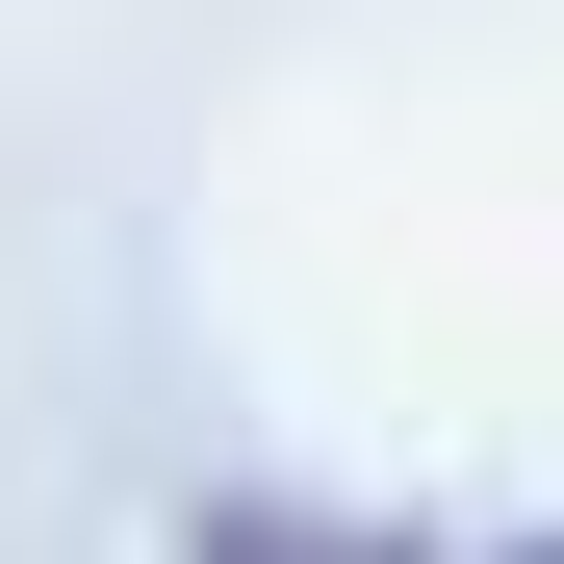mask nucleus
Returning <instances> with one entry per match:
<instances>
[{"label": "nucleus", "instance_id": "obj_1", "mask_svg": "<svg viewBox=\"0 0 564 564\" xmlns=\"http://www.w3.org/2000/svg\"><path fill=\"white\" fill-rule=\"evenodd\" d=\"M180 564H411V539H359V513H282V488H231V513H180Z\"/></svg>", "mask_w": 564, "mask_h": 564}, {"label": "nucleus", "instance_id": "obj_2", "mask_svg": "<svg viewBox=\"0 0 564 564\" xmlns=\"http://www.w3.org/2000/svg\"><path fill=\"white\" fill-rule=\"evenodd\" d=\"M539 564H564V539H539Z\"/></svg>", "mask_w": 564, "mask_h": 564}]
</instances>
